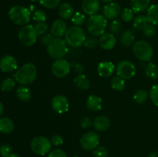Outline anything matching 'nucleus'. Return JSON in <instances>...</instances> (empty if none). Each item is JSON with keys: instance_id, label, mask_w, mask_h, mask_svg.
Returning a JSON list of instances; mask_svg holds the SVG:
<instances>
[{"instance_id": "obj_1", "label": "nucleus", "mask_w": 158, "mask_h": 157, "mask_svg": "<svg viewBox=\"0 0 158 157\" xmlns=\"http://www.w3.org/2000/svg\"><path fill=\"white\" fill-rule=\"evenodd\" d=\"M37 76L36 66L33 63H26L18 69L15 75V81L23 86L32 84Z\"/></svg>"}, {"instance_id": "obj_2", "label": "nucleus", "mask_w": 158, "mask_h": 157, "mask_svg": "<svg viewBox=\"0 0 158 157\" xmlns=\"http://www.w3.org/2000/svg\"><path fill=\"white\" fill-rule=\"evenodd\" d=\"M67 45L73 48H78L84 45L86 41V32L80 26H73L69 27L64 35Z\"/></svg>"}, {"instance_id": "obj_3", "label": "nucleus", "mask_w": 158, "mask_h": 157, "mask_svg": "<svg viewBox=\"0 0 158 157\" xmlns=\"http://www.w3.org/2000/svg\"><path fill=\"white\" fill-rule=\"evenodd\" d=\"M107 19L100 14L91 15L86 22V29L94 36H100L105 33Z\"/></svg>"}, {"instance_id": "obj_4", "label": "nucleus", "mask_w": 158, "mask_h": 157, "mask_svg": "<svg viewBox=\"0 0 158 157\" xmlns=\"http://www.w3.org/2000/svg\"><path fill=\"white\" fill-rule=\"evenodd\" d=\"M9 15L11 20L19 26H26L30 21L31 12L23 6H14L9 9Z\"/></svg>"}, {"instance_id": "obj_5", "label": "nucleus", "mask_w": 158, "mask_h": 157, "mask_svg": "<svg viewBox=\"0 0 158 157\" xmlns=\"http://www.w3.org/2000/svg\"><path fill=\"white\" fill-rule=\"evenodd\" d=\"M133 52L137 59L148 62L152 58L154 49L152 46L144 40H139L133 45Z\"/></svg>"}, {"instance_id": "obj_6", "label": "nucleus", "mask_w": 158, "mask_h": 157, "mask_svg": "<svg viewBox=\"0 0 158 157\" xmlns=\"http://www.w3.org/2000/svg\"><path fill=\"white\" fill-rule=\"evenodd\" d=\"M47 52L52 58H63L69 52L67 43L62 38H54L47 46Z\"/></svg>"}, {"instance_id": "obj_7", "label": "nucleus", "mask_w": 158, "mask_h": 157, "mask_svg": "<svg viewBox=\"0 0 158 157\" xmlns=\"http://www.w3.org/2000/svg\"><path fill=\"white\" fill-rule=\"evenodd\" d=\"M50 140L46 136L38 135L32 139L30 143V147L32 152L39 155H44L47 154L51 149Z\"/></svg>"}, {"instance_id": "obj_8", "label": "nucleus", "mask_w": 158, "mask_h": 157, "mask_svg": "<svg viewBox=\"0 0 158 157\" xmlns=\"http://www.w3.org/2000/svg\"><path fill=\"white\" fill-rule=\"evenodd\" d=\"M19 39L25 46H32L35 43L37 39V34L34 26L26 25L19 31Z\"/></svg>"}, {"instance_id": "obj_9", "label": "nucleus", "mask_w": 158, "mask_h": 157, "mask_svg": "<svg viewBox=\"0 0 158 157\" xmlns=\"http://www.w3.org/2000/svg\"><path fill=\"white\" fill-rule=\"evenodd\" d=\"M116 72L117 75L123 79H131L135 76L137 69L132 62L129 60H123L118 63L116 68Z\"/></svg>"}, {"instance_id": "obj_10", "label": "nucleus", "mask_w": 158, "mask_h": 157, "mask_svg": "<svg viewBox=\"0 0 158 157\" xmlns=\"http://www.w3.org/2000/svg\"><path fill=\"white\" fill-rule=\"evenodd\" d=\"M80 143L81 147L85 150H94L100 144V136L97 132L89 131L83 134Z\"/></svg>"}, {"instance_id": "obj_11", "label": "nucleus", "mask_w": 158, "mask_h": 157, "mask_svg": "<svg viewBox=\"0 0 158 157\" xmlns=\"http://www.w3.org/2000/svg\"><path fill=\"white\" fill-rule=\"evenodd\" d=\"M52 72L57 78L66 77L70 72L71 64L64 58L55 60L52 65Z\"/></svg>"}, {"instance_id": "obj_12", "label": "nucleus", "mask_w": 158, "mask_h": 157, "mask_svg": "<svg viewBox=\"0 0 158 157\" xmlns=\"http://www.w3.org/2000/svg\"><path fill=\"white\" fill-rule=\"evenodd\" d=\"M52 109L59 114H63L69 110V101L65 96L61 95H56L51 101Z\"/></svg>"}, {"instance_id": "obj_13", "label": "nucleus", "mask_w": 158, "mask_h": 157, "mask_svg": "<svg viewBox=\"0 0 158 157\" xmlns=\"http://www.w3.org/2000/svg\"><path fill=\"white\" fill-rule=\"evenodd\" d=\"M103 16L106 19L114 20L121 13V8L117 2H110L103 8Z\"/></svg>"}, {"instance_id": "obj_14", "label": "nucleus", "mask_w": 158, "mask_h": 157, "mask_svg": "<svg viewBox=\"0 0 158 157\" xmlns=\"http://www.w3.org/2000/svg\"><path fill=\"white\" fill-rule=\"evenodd\" d=\"M117 44V38L111 32H107L100 35L99 38V45L104 50H110L114 49Z\"/></svg>"}, {"instance_id": "obj_15", "label": "nucleus", "mask_w": 158, "mask_h": 157, "mask_svg": "<svg viewBox=\"0 0 158 157\" xmlns=\"http://www.w3.org/2000/svg\"><path fill=\"white\" fill-rule=\"evenodd\" d=\"M18 67L16 59L11 55H5L0 59V69L3 72H12Z\"/></svg>"}, {"instance_id": "obj_16", "label": "nucleus", "mask_w": 158, "mask_h": 157, "mask_svg": "<svg viewBox=\"0 0 158 157\" xmlns=\"http://www.w3.org/2000/svg\"><path fill=\"white\" fill-rule=\"evenodd\" d=\"M66 23L63 19H56L51 26V34L55 38H62L67 31Z\"/></svg>"}, {"instance_id": "obj_17", "label": "nucleus", "mask_w": 158, "mask_h": 157, "mask_svg": "<svg viewBox=\"0 0 158 157\" xmlns=\"http://www.w3.org/2000/svg\"><path fill=\"white\" fill-rule=\"evenodd\" d=\"M116 68L113 62L109 61L101 62L97 66V72L99 75L103 78H107L114 74Z\"/></svg>"}, {"instance_id": "obj_18", "label": "nucleus", "mask_w": 158, "mask_h": 157, "mask_svg": "<svg viewBox=\"0 0 158 157\" xmlns=\"http://www.w3.org/2000/svg\"><path fill=\"white\" fill-rule=\"evenodd\" d=\"M100 0H83L82 9L85 14L88 15H94L97 13L100 9Z\"/></svg>"}, {"instance_id": "obj_19", "label": "nucleus", "mask_w": 158, "mask_h": 157, "mask_svg": "<svg viewBox=\"0 0 158 157\" xmlns=\"http://www.w3.org/2000/svg\"><path fill=\"white\" fill-rule=\"evenodd\" d=\"M93 126L97 132H105L110 126V119L106 115H100L95 118Z\"/></svg>"}, {"instance_id": "obj_20", "label": "nucleus", "mask_w": 158, "mask_h": 157, "mask_svg": "<svg viewBox=\"0 0 158 157\" xmlns=\"http://www.w3.org/2000/svg\"><path fill=\"white\" fill-rule=\"evenodd\" d=\"M86 105L88 109L94 112L101 110L102 106H103V102L102 99L98 95H90L88 96L86 100Z\"/></svg>"}, {"instance_id": "obj_21", "label": "nucleus", "mask_w": 158, "mask_h": 157, "mask_svg": "<svg viewBox=\"0 0 158 157\" xmlns=\"http://www.w3.org/2000/svg\"><path fill=\"white\" fill-rule=\"evenodd\" d=\"M58 13L62 19L67 20L72 18L75 12L74 9L69 3L63 2L59 6Z\"/></svg>"}, {"instance_id": "obj_22", "label": "nucleus", "mask_w": 158, "mask_h": 157, "mask_svg": "<svg viewBox=\"0 0 158 157\" xmlns=\"http://www.w3.org/2000/svg\"><path fill=\"white\" fill-rule=\"evenodd\" d=\"M150 7V0H131V9L135 13L148 10Z\"/></svg>"}, {"instance_id": "obj_23", "label": "nucleus", "mask_w": 158, "mask_h": 157, "mask_svg": "<svg viewBox=\"0 0 158 157\" xmlns=\"http://www.w3.org/2000/svg\"><path fill=\"white\" fill-rule=\"evenodd\" d=\"M76 86L81 90H87L90 87V83L87 77L83 74H79L73 80Z\"/></svg>"}, {"instance_id": "obj_24", "label": "nucleus", "mask_w": 158, "mask_h": 157, "mask_svg": "<svg viewBox=\"0 0 158 157\" xmlns=\"http://www.w3.org/2000/svg\"><path fill=\"white\" fill-rule=\"evenodd\" d=\"M147 18L151 24L158 25V4L151 5L147 11Z\"/></svg>"}, {"instance_id": "obj_25", "label": "nucleus", "mask_w": 158, "mask_h": 157, "mask_svg": "<svg viewBox=\"0 0 158 157\" xmlns=\"http://www.w3.org/2000/svg\"><path fill=\"white\" fill-rule=\"evenodd\" d=\"M14 123L12 119L7 117H2L0 119V132L2 133L8 134L14 130Z\"/></svg>"}, {"instance_id": "obj_26", "label": "nucleus", "mask_w": 158, "mask_h": 157, "mask_svg": "<svg viewBox=\"0 0 158 157\" xmlns=\"http://www.w3.org/2000/svg\"><path fill=\"white\" fill-rule=\"evenodd\" d=\"M134 40H135V37H134V33L132 31L129 29L123 31V33L120 35V43L124 47H129L131 45L134 44Z\"/></svg>"}, {"instance_id": "obj_27", "label": "nucleus", "mask_w": 158, "mask_h": 157, "mask_svg": "<svg viewBox=\"0 0 158 157\" xmlns=\"http://www.w3.org/2000/svg\"><path fill=\"white\" fill-rule=\"evenodd\" d=\"M149 23L148 18L145 15H138L133 20L132 27L134 30L140 31L144 29L145 26Z\"/></svg>"}, {"instance_id": "obj_28", "label": "nucleus", "mask_w": 158, "mask_h": 157, "mask_svg": "<svg viewBox=\"0 0 158 157\" xmlns=\"http://www.w3.org/2000/svg\"><path fill=\"white\" fill-rule=\"evenodd\" d=\"M16 95L22 101L29 102L32 97V93L29 88L25 86H22L17 89Z\"/></svg>"}, {"instance_id": "obj_29", "label": "nucleus", "mask_w": 158, "mask_h": 157, "mask_svg": "<svg viewBox=\"0 0 158 157\" xmlns=\"http://www.w3.org/2000/svg\"><path fill=\"white\" fill-rule=\"evenodd\" d=\"M145 74L148 78L156 79L158 78V67L154 63H148L145 67Z\"/></svg>"}, {"instance_id": "obj_30", "label": "nucleus", "mask_w": 158, "mask_h": 157, "mask_svg": "<svg viewBox=\"0 0 158 157\" xmlns=\"http://www.w3.org/2000/svg\"><path fill=\"white\" fill-rule=\"evenodd\" d=\"M111 86L114 90L117 91V92H121L125 88L124 79L118 75L114 77L111 79Z\"/></svg>"}, {"instance_id": "obj_31", "label": "nucleus", "mask_w": 158, "mask_h": 157, "mask_svg": "<svg viewBox=\"0 0 158 157\" xmlns=\"http://www.w3.org/2000/svg\"><path fill=\"white\" fill-rule=\"evenodd\" d=\"M149 94L144 89H139L136 91L134 95V100L137 104H143L148 100Z\"/></svg>"}, {"instance_id": "obj_32", "label": "nucleus", "mask_w": 158, "mask_h": 157, "mask_svg": "<svg viewBox=\"0 0 158 157\" xmlns=\"http://www.w3.org/2000/svg\"><path fill=\"white\" fill-rule=\"evenodd\" d=\"M15 85H16V83H15V79L12 78H6L2 83L1 89L3 92H10L15 88Z\"/></svg>"}, {"instance_id": "obj_33", "label": "nucleus", "mask_w": 158, "mask_h": 157, "mask_svg": "<svg viewBox=\"0 0 158 157\" xmlns=\"http://www.w3.org/2000/svg\"><path fill=\"white\" fill-rule=\"evenodd\" d=\"M134 13L132 9H130V8H126V9H123L121 12V18L123 22H130L132 20H134Z\"/></svg>"}, {"instance_id": "obj_34", "label": "nucleus", "mask_w": 158, "mask_h": 157, "mask_svg": "<svg viewBox=\"0 0 158 157\" xmlns=\"http://www.w3.org/2000/svg\"><path fill=\"white\" fill-rule=\"evenodd\" d=\"M71 21L73 23L75 26H80L85 22L86 21V16L84 14L81 13V12H77L73 14V17L71 18Z\"/></svg>"}, {"instance_id": "obj_35", "label": "nucleus", "mask_w": 158, "mask_h": 157, "mask_svg": "<svg viewBox=\"0 0 158 157\" xmlns=\"http://www.w3.org/2000/svg\"><path fill=\"white\" fill-rule=\"evenodd\" d=\"M34 28H35L37 35H43L47 32L49 26L46 22H37L34 26Z\"/></svg>"}, {"instance_id": "obj_36", "label": "nucleus", "mask_w": 158, "mask_h": 157, "mask_svg": "<svg viewBox=\"0 0 158 157\" xmlns=\"http://www.w3.org/2000/svg\"><path fill=\"white\" fill-rule=\"evenodd\" d=\"M122 22L120 21V20L114 19L112 22L110 23V32L112 34H114V35H118L122 29Z\"/></svg>"}, {"instance_id": "obj_37", "label": "nucleus", "mask_w": 158, "mask_h": 157, "mask_svg": "<svg viewBox=\"0 0 158 157\" xmlns=\"http://www.w3.org/2000/svg\"><path fill=\"white\" fill-rule=\"evenodd\" d=\"M99 45V40L96 38V36H89L86 38V41L84 42L85 47L88 49H94Z\"/></svg>"}, {"instance_id": "obj_38", "label": "nucleus", "mask_w": 158, "mask_h": 157, "mask_svg": "<svg viewBox=\"0 0 158 157\" xmlns=\"http://www.w3.org/2000/svg\"><path fill=\"white\" fill-rule=\"evenodd\" d=\"M93 154L95 157H108L109 151L105 146H97L93 151Z\"/></svg>"}, {"instance_id": "obj_39", "label": "nucleus", "mask_w": 158, "mask_h": 157, "mask_svg": "<svg viewBox=\"0 0 158 157\" xmlns=\"http://www.w3.org/2000/svg\"><path fill=\"white\" fill-rule=\"evenodd\" d=\"M61 0H40V2L43 7L49 9H52L60 5Z\"/></svg>"}, {"instance_id": "obj_40", "label": "nucleus", "mask_w": 158, "mask_h": 157, "mask_svg": "<svg viewBox=\"0 0 158 157\" xmlns=\"http://www.w3.org/2000/svg\"><path fill=\"white\" fill-rule=\"evenodd\" d=\"M143 32L147 38H151L156 34L155 26L149 22L143 29Z\"/></svg>"}, {"instance_id": "obj_41", "label": "nucleus", "mask_w": 158, "mask_h": 157, "mask_svg": "<svg viewBox=\"0 0 158 157\" xmlns=\"http://www.w3.org/2000/svg\"><path fill=\"white\" fill-rule=\"evenodd\" d=\"M32 19L36 22H43L46 20V14L43 10H36L32 15Z\"/></svg>"}, {"instance_id": "obj_42", "label": "nucleus", "mask_w": 158, "mask_h": 157, "mask_svg": "<svg viewBox=\"0 0 158 157\" xmlns=\"http://www.w3.org/2000/svg\"><path fill=\"white\" fill-rule=\"evenodd\" d=\"M150 98L155 106H158V85H154L150 91Z\"/></svg>"}, {"instance_id": "obj_43", "label": "nucleus", "mask_w": 158, "mask_h": 157, "mask_svg": "<svg viewBox=\"0 0 158 157\" xmlns=\"http://www.w3.org/2000/svg\"><path fill=\"white\" fill-rule=\"evenodd\" d=\"M51 144L55 146H60L63 143V138L62 135L56 134V135H52V138L50 139Z\"/></svg>"}, {"instance_id": "obj_44", "label": "nucleus", "mask_w": 158, "mask_h": 157, "mask_svg": "<svg viewBox=\"0 0 158 157\" xmlns=\"http://www.w3.org/2000/svg\"><path fill=\"white\" fill-rule=\"evenodd\" d=\"M11 153H12V149L9 145L5 144L0 147V155L2 157H7Z\"/></svg>"}, {"instance_id": "obj_45", "label": "nucleus", "mask_w": 158, "mask_h": 157, "mask_svg": "<svg viewBox=\"0 0 158 157\" xmlns=\"http://www.w3.org/2000/svg\"><path fill=\"white\" fill-rule=\"evenodd\" d=\"M48 157H67V155L62 149H56L49 152Z\"/></svg>"}, {"instance_id": "obj_46", "label": "nucleus", "mask_w": 158, "mask_h": 157, "mask_svg": "<svg viewBox=\"0 0 158 157\" xmlns=\"http://www.w3.org/2000/svg\"><path fill=\"white\" fill-rule=\"evenodd\" d=\"M54 38H55V37H54L51 33L44 34V35H43L41 38L42 44H43L44 46H47L48 45H49V43L52 41V40H53Z\"/></svg>"}, {"instance_id": "obj_47", "label": "nucleus", "mask_w": 158, "mask_h": 157, "mask_svg": "<svg viewBox=\"0 0 158 157\" xmlns=\"http://www.w3.org/2000/svg\"><path fill=\"white\" fill-rule=\"evenodd\" d=\"M93 124H94V121H92V119L89 118V117H84L80 121V126L83 129H88V128L91 127Z\"/></svg>"}, {"instance_id": "obj_48", "label": "nucleus", "mask_w": 158, "mask_h": 157, "mask_svg": "<svg viewBox=\"0 0 158 157\" xmlns=\"http://www.w3.org/2000/svg\"><path fill=\"white\" fill-rule=\"evenodd\" d=\"M73 66L74 69H75V70L77 71V72L78 74H82V72H83V70H84V68H83V66H82L81 64H79V63H73Z\"/></svg>"}, {"instance_id": "obj_49", "label": "nucleus", "mask_w": 158, "mask_h": 157, "mask_svg": "<svg viewBox=\"0 0 158 157\" xmlns=\"http://www.w3.org/2000/svg\"><path fill=\"white\" fill-rule=\"evenodd\" d=\"M149 157H158L157 152H152L149 154Z\"/></svg>"}, {"instance_id": "obj_50", "label": "nucleus", "mask_w": 158, "mask_h": 157, "mask_svg": "<svg viewBox=\"0 0 158 157\" xmlns=\"http://www.w3.org/2000/svg\"><path fill=\"white\" fill-rule=\"evenodd\" d=\"M3 113V106H2V103L0 102V117H1V115H2Z\"/></svg>"}, {"instance_id": "obj_51", "label": "nucleus", "mask_w": 158, "mask_h": 157, "mask_svg": "<svg viewBox=\"0 0 158 157\" xmlns=\"http://www.w3.org/2000/svg\"><path fill=\"white\" fill-rule=\"evenodd\" d=\"M7 157H20V156L16 153H11L10 155H8Z\"/></svg>"}, {"instance_id": "obj_52", "label": "nucleus", "mask_w": 158, "mask_h": 157, "mask_svg": "<svg viewBox=\"0 0 158 157\" xmlns=\"http://www.w3.org/2000/svg\"><path fill=\"white\" fill-rule=\"evenodd\" d=\"M101 1L103 2H110L113 0H101Z\"/></svg>"}, {"instance_id": "obj_53", "label": "nucleus", "mask_w": 158, "mask_h": 157, "mask_svg": "<svg viewBox=\"0 0 158 157\" xmlns=\"http://www.w3.org/2000/svg\"><path fill=\"white\" fill-rule=\"evenodd\" d=\"M30 1H32V2H35V1H37V0H30Z\"/></svg>"}, {"instance_id": "obj_54", "label": "nucleus", "mask_w": 158, "mask_h": 157, "mask_svg": "<svg viewBox=\"0 0 158 157\" xmlns=\"http://www.w3.org/2000/svg\"><path fill=\"white\" fill-rule=\"evenodd\" d=\"M73 157H78V156H73Z\"/></svg>"}, {"instance_id": "obj_55", "label": "nucleus", "mask_w": 158, "mask_h": 157, "mask_svg": "<svg viewBox=\"0 0 158 157\" xmlns=\"http://www.w3.org/2000/svg\"><path fill=\"white\" fill-rule=\"evenodd\" d=\"M110 157H114V156H110Z\"/></svg>"}]
</instances>
